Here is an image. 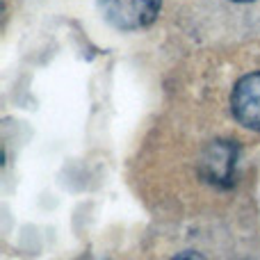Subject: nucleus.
I'll return each mask as SVG.
<instances>
[{"label": "nucleus", "instance_id": "1", "mask_svg": "<svg viewBox=\"0 0 260 260\" xmlns=\"http://www.w3.org/2000/svg\"><path fill=\"white\" fill-rule=\"evenodd\" d=\"M105 21L121 32L148 27L162 9V0H99Z\"/></svg>", "mask_w": 260, "mask_h": 260}, {"label": "nucleus", "instance_id": "2", "mask_svg": "<svg viewBox=\"0 0 260 260\" xmlns=\"http://www.w3.org/2000/svg\"><path fill=\"white\" fill-rule=\"evenodd\" d=\"M231 112L240 128L260 133V69L238 78L231 91Z\"/></svg>", "mask_w": 260, "mask_h": 260}, {"label": "nucleus", "instance_id": "3", "mask_svg": "<svg viewBox=\"0 0 260 260\" xmlns=\"http://www.w3.org/2000/svg\"><path fill=\"white\" fill-rule=\"evenodd\" d=\"M219 3V9H251L260 5V0H217Z\"/></svg>", "mask_w": 260, "mask_h": 260}, {"label": "nucleus", "instance_id": "4", "mask_svg": "<svg viewBox=\"0 0 260 260\" xmlns=\"http://www.w3.org/2000/svg\"><path fill=\"white\" fill-rule=\"evenodd\" d=\"M169 260H208L203 253H199V251H194V249H189V251H180V253H176V256H171Z\"/></svg>", "mask_w": 260, "mask_h": 260}]
</instances>
